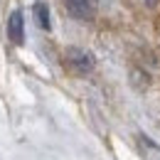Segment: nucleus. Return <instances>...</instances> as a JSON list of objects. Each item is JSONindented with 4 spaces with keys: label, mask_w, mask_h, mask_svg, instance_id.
<instances>
[{
    "label": "nucleus",
    "mask_w": 160,
    "mask_h": 160,
    "mask_svg": "<svg viewBox=\"0 0 160 160\" xmlns=\"http://www.w3.org/2000/svg\"><path fill=\"white\" fill-rule=\"evenodd\" d=\"M64 62H67V67H69L72 72H77V74H89V72L94 69V57H91L86 49H79V47L67 49Z\"/></svg>",
    "instance_id": "obj_1"
},
{
    "label": "nucleus",
    "mask_w": 160,
    "mask_h": 160,
    "mask_svg": "<svg viewBox=\"0 0 160 160\" xmlns=\"http://www.w3.org/2000/svg\"><path fill=\"white\" fill-rule=\"evenodd\" d=\"M67 10L77 20H91L96 12V0H67Z\"/></svg>",
    "instance_id": "obj_2"
},
{
    "label": "nucleus",
    "mask_w": 160,
    "mask_h": 160,
    "mask_svg": "<svg viewBox=\"0 0 160 160\" xmlns=\"http://www.w3.org/2000/svg\"><path fill=\"white\" fill-rule=\"evenodd\" d=\"M8 35H10V40L15 42V44H22V42H25V25H22V12L20 10H15V12L10 15V20H8Z\"/></svg>",
    "instance_id": "obj_3"
},
{
    "label": "nucleus",
    "mask_w": 160,
    "mask_h": 160,
    "mask_svg": "<svg viewBox=\"0 0 160 160\" xmlns=\"http://www.w3.org/2000/svg\"><path fill=\"white\" fill-rule=\"evenodd\" d=\"M35 20L42 30H49V10L44 2H35Z\"/></svg>",
    "instance_id": "obj_4"
},
{
    "label": "nucleus",
    "mask_w": 160,
    "mask_h": 160,
    "mask_svg": "<svg viewBox=\"0 0 160 160\" xmlns=\"http://www.w3.org/2000/svg\"><path fill=\"white\" fill-rule=\"evenodd\" d=\"M145 2H148V5H155V0H145Z\"/></svg>",
    "instance_id": "obj_5"
}]
</instances>
